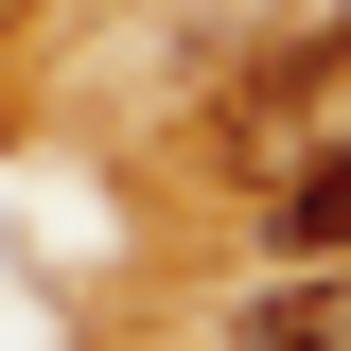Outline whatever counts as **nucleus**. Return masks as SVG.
Here are the masks:
<instances>
[{
  "label": "nucleus",
  "instance_id": "1",
  "mask_svg": "<svg viewBox=\"0 0 351 351\" xmlns=\"http://www.w3.org/2000/svg\"><path fill=\"white\" fill-rule=\"evenodd\" d=\"M228 351H351V246L334 263H281V281L228 316Z\"/></svg>",
  "mask_w": 351,
  "mask_h": 351
},
{
  "label": "nucleus",
  "instance_id": "2",
  "mask_svg": "<svg viewBox=\"0 0 351 351\" xmlns=\"http://www.w3.org/2000/svg\"><path fill=\"white\" fill-rule=\"evenodd\" d=\"M263 228H281L299 263H334V246H351V141H334V158H299V176H263Z\"/></svg>",
  "mask_w": 351,
  "mask_h": 351
}]
</instances>
